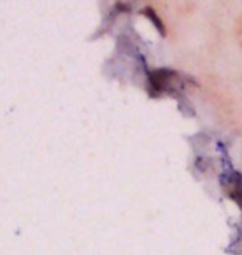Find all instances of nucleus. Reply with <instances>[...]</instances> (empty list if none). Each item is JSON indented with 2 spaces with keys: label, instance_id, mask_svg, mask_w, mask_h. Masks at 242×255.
I'll list each match as a JSON object with an SVG mask.
<instances>
[{
  "label": "nucleus",
  "instance_id": "1",
  "mask_svg": "<svg viewBox=\"0 0 242 255\" xmlns=\"http://www.w3.org/2000/svg\"><path fill=\"white\" fill-rule=\"evenodd\" d=\"M231 197L242 207V177H236L234 181V189L231 191Z\"/></svg>",
  "mask_w": 242,
  "mask_h": 255
},
{
  "label": "nucleus",
  "instance_id": "2",
  "mask_svg": "<svg viewBox=\"0 0 242 255\" xmlns=\"http://www.w3.org/2000/svg\"><path fill=\"white\" fill-rule=\"evenodd\" d=\"M143 13H145L146 17H148L149 20H151V22H153L154 25H156L158 32L161 33V35H164V25H163L161 20L158 18V15L154 13V10H153V8H145V10H143Z\"/></svg>",
  "mask_w": 242,
  "mask_h": 255
}]
</instances>
